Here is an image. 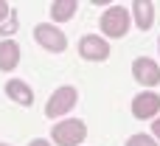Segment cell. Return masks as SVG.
Here are the masks:
<instances>
[{"label": "cell", "mask_w": 160, "mask_h": 146, "mask_svg": "<svg viewBox=\"0 0 160 146\" xmlns=\"http://www.w3.org/2000/svg\"><path fill=\"white\" fill-rule=\"evenodd\" d=\"M84 135H87V127H84V121H79V118H65V121H59V124L51 129V138L59 146H79L84 141Z\"/></svg>", "instance_id": "1"}, {"label": "cell", "mask_w": 160, "mask_h": 146, "mask_svg": "<svg viewBox=\"0 0 160 146\" xmlns=\"http://www.w3.org/2000/svg\"><path fill=\"white\" fill-rule=\"evenodd\" d=\"M129 28V11L124 6H110L101 14V31L107 37H124Z\"/></svg>", "instance_id": "2"}, {"label": "cell", "mask_w": 160, "mask_h": 146, "mask_svg": "<svg viewBox=\"0 0 160 146\" xmlns=\"http://www.w3.org/2000/svg\"><path fill=\"white\" fill-rule=\"evenodd\" d=\"M34 39H37L45 51H51V53H59V51L68 48V37H65L56 25H48V23H39V25L34 28Z\"/></svg>", "instance_id": "3"}, {"label": "cell", "mask_w": 160, "mask_h": 146, "mask_svg": "<svg viewBox=\"0 0 160 146\" xmlns=\"http://www.w3.org/2000/svg\"><path fill=\"white\" fill-rule=\"evenodd\" d=\"M73 104H76V87H59V90L51 96V101H48V107H45V115H48V118H59V115L70 113Z\"/></svg>", "instance_id": "4"}, {"label": "cell", "mask_w": 160, "mask_h": 146, "mask_svg": "<svg viewBox=\"0 0 160 146\" xmlns=\"http://www.w3.org/2000/svg\"><path fill=\"white\" fill-rule=\"evenodd\" d=\"M79 53H82L84 59H90V62H101V59L110 56V42L101 39V37L87 34V37H82V42H79Z\"/></svg>", "instance_id": "5"}, {"label": "cell", "mask_w": 160, "mask_h": 146, "mask_svg": "<svg viewBox=\"0 0 160 146\" xmlns=\"http://www.w3.org/2000/svg\"><path fill=\"white\" fill-rule=\"evenodd\" d=\"M132 73H135V79H138L141 84H146V87H158L160 84V68L155 65V59H146V56L135 59V62H132Z\"/></svg>", "instance_id": "6"}, {"label": "cell", "mask_w": 160, "mask_h": 146, "mask_svg": "<svg viewBox=\"0 0 160 146\" xmlns=\"http://www.w3.org/2000/svg\"><path fill=\"white\" fill-rule=\"evenodd\" d=\"M158 110H160V96L158 93H141V96H135V101H132V113H135V118H141V121L152 118Z\"/></svg>", "instance_id": "7"}, {"label": "cell", "mask_w": 160, "mask_h": 146, "mask_svg": "<svg viewBox=\"0 0 160 146\" xmlns=\"http://www.w3.org/2000/svg\"><path fill=\"white\" fill-rule=\"evenodd\" d=\"M6 93H8V98L17 101L20 107H31V104H34V93H31V87H28L25 82H20V79H11V82L6 84Z\"/></svg>", "instance_id": "8"}, {"label": "cell", "mask_w": 160, "mask_h": 146, "mask_svg": "<svg viewBox=\"0 0 160 146\" xmlns=\"http://www.w3.org/2000/svg\"><path fill=\"white\" fill-rule=\"evenodd\" d=\"M17 62H20V45L11 39L0 42V70H14Z\"/></svg>", "instance_id": "9"}, {"label": "cell", "mask_w": 160, "mask_h": 146, "mask_svg": "<svg viewBox=\"0 0 160 146\" xmlns=\"http://www.w3.org/2000/svg\"><path fill=\"white\" fill-rule=\"evenodd\" d=\"M132 14H135L138 28H141V31H146V28L152 25V20H155V6H152V3H146V0H138V3H132Z\"/></svg>", "instance_id": "10"}, {"label": "cell", "mask_w": 160, "mask_h": 146, "mask_svg": "<svg viewBox=\"0 0 160 146\" xmlns=\"http://www.w3.org/2000/svg\"><path fill=\"white\" fill-rule=\"evenodd\" d=\"M76 14V0H56L53 6H51V17L56 20V23H65V20H70Z\"/></svg>", "instance_id": "11"}, {"label": "cell", "mask_w": 160, "mask_h": 146, "mask_svg": "<svg viewBox=\"0 0 160 146\" xmlns=\"http://www.w3.org/2000/svg\"><path fill=\"white\" fill-rule=\"evenodd\" d=\"M127 146H158V143H155V138H149V135H132V138L127 141Z\"/></svg>", "instance_id": "12"}, {"label": "cell", "mask_w": 160, "mask_h": 146, "mask_svg": "<svg viewBox=\"0 0 160 146\" xmlns=\"http://www.w3.org/2000/svg\"><path fill=\"white\" fill-rule=\"evenodd\" d=\"M14 31H17V14L11 11V17L0 25V34H6V37H8V34H14Z\"/></svg>", "instance_id": "13"}, {"label": "cell", "mask_w": 160, "mask_h": 146, "mask_svg": "<svg viewBox=\"0 0 160 146\" xmlns=\"http://www.w3.org/2000/svg\"><path fill=\"white\" fill-rule=\"evenodd\" d=\"M6 17H11V8H8V6L0 0V25H3V20H6Z\"/></svg>", "instance_id": "14"}, {"label": "cell", "mask_w": 160, "mask_h": 146, "mask_svg": "<svg viewBox=\"0 0 160 146\" xmlns=\"http://www.w3.org/2000/svg\"><path fill=\"white\" fill-rule=\"evenodd\" d=\"M152 132H155V138H160V118L152 124Z\"/></svg>", "instance_id": "15"}, {"label": "cell", "mask_w": 160, "mask_h": 146, "mask_svg": "<svg viewBox=\"0 0 160 146\" xmlns=\"http://www.w3.org/2000/svg\"><path fill=\"white\" fill-rule=\"evenodd\" d=\"M28 146H51V143H48V141H31Z\"/></svg>", "instance_id": "16"}, {"label": "cell", "mask_w": 160, "mask_h": 146, "mask_svg": "<svg viewBox=\"0 0 160 146\" xmlns=\"http://www.w3.org/2000/svg\"><path fill=\"white\" fill-rule=\"evenodd\" d=\"M0 146H6V143H0Z\"/></svg>", "instance_id": "17"}]
</instances>
